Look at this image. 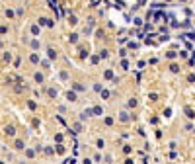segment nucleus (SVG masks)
Returning <instances> with one entry per match:
<instances>
[{
    "label": "nucleus",
    "mask_w": 195,
    "mask_h": 164,
    "mask_svg": "<svg viewBox=\"0 0 195 164\" xmlns=\"http://www.w3.org/2000/svg\"><path fill=\"white\" fill-rule=\"evenodd\" d=\"M4 131H6V135H10V137H14V135H16L14 127H4Z\"/></svg>",
    "instance_id": "1"
},
{
    "label": "nucleus",
    "mask_w": 195,
    "mask_h": 164,
    "mask_svg": "<svg viewBox=\"0 0 195 164\" xmlns=\"http://www.w3.org/2000/svg\"><path fill=\"white\" fill-rule=\"evenodd\" d=\"M33 80H35V82H43V74L41 72H35V74H33Z\"/></svg>",
    "instance_id": "2"
},
{
    "label": "nucleus",
    "mask_w": 195,
    "mask_h": 164,
    "mask_svg": "<svg viewBox=\"0 0 195 164\" xmlns=\"http://www.w3.org/2000/svg\"><path fill=\"white\" fill-rule=\"evenodd\" d=\"M121 121H129V113L127 112H121V117H119Z\"/></svg>",
    "instance_id": "3"
},
{
    "label": "nucleus",
    "mask_w": 195,
    "mask_h": 164,
    "mask_svg": "<svg viewBox=\"0 0 195 164\" xmlns=\"http://www.w3.org/2000/svg\"><path fill=\"white\" fill-rule=\"evenodd\" d=\"M25 149V145H23L22 141H18V143H16V150H23Z\"/></svg>",
    "instance_id": "4"
},
{
    "label": "nucleus",
    "mask_w": 195,
    "mask_h": 164,
    "mask_svg": "<svg viewBox=\"0 0 195 164\" xmlns=\"http://www.w3.org/2000/svg\"><path fill=\"white\" fill-rule=\"evenodd\" d=\"M10 59H12V55L8 51H4V63H10Z\"/></svg>",
    "instance_id": "5"
},
{
    "label": "nucleus",
    "mask_w": 195,
    "mask_h": 164,
    "mask_svg": "<svg viewBox=\"0 0 195 164\" xmlns=\"http://www.w3.org/2000/svg\"><path fill=\"white\" fill-rule=\"evenodd\" d=\"M29 61H31V63H39V57H37V55H35V53H33V55H31V57H29Z\"/></svg>",
    "instance_id": "6"
},
{
    "label": "nucleus",
    "mask_w": 195,
    "mask_h": 164,
    "mask_svg": "<svg viewBox=\"0 0 195 164\" xmlns=\"http://www.w3.org/2000/svg\"><path fill=\"white\" fill-rule=\"evenodd\" d=\"M49 57H51V59H57V53L53 51V49H49Z\"/></svg>",
    "instance_id": "7"
},
{
    "label": "nucleus",
    "mask_w": 195,
    "mask_h": 164,
    "mask_svg": "<svg viewBox=\"0 0 195 164\" xmlns=\"http://www.w3.org/2000/svg\"><path fill=\"white\" fill-rule=\"evenodd\" d=\"M31 47H33V49H37V47H39V41H35V39H33V41H31Z\"/></svg>",
    "instance_id": "8"
}]
</instances>
